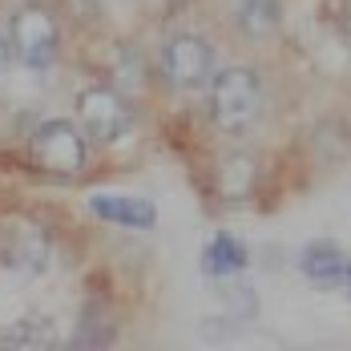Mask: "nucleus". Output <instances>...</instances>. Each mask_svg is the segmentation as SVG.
I'll list each match as a JSON object with an SVG mask.
<instances>
[{
  "label": "nucleus",
  "instance_id": "f257e3e1",
  "mask_svg": "<svg viewBox=\"0 0 351 351\" xmlns=\"http://www.w3.org/2000/svg\"><path fill=\"white\" fill-rule=\"evenodd\" d=\"M263 113V81L258 73L234 65L214 73L210 81V121L222 134H246Z\"/></svg>",
  "mask_w": 351,
  "mask_h": 351
},
{
  "label": "nucleus",
  "instance_id": "f03ea898",
  "mask_svg": "<svg viewBox=\"0 0 351 351\" xmlns=\"http://www.w3.org/2000/svg\"><path fill=\"white\" fill-rule=\"evenodd\" d=\"M29 158H33L36 170H45L53 178H77L85 170V158H89L85 134L65 117L40 121L33 130V138H29Z\"/></svg>",
  "mask_w": 351,
  "mask_h": 351
},
{
  "label": "nucleus",
  "instance_id": "7ed1b4c3",
  "mask_svg": "<svg viewBox=\"0 0 351 351\" xmlns=\"http://www.w3.org/2000/svg\"><path fill=\"white\" fill-rule=\"evenodd\" d=\"M8 36H12V53L21 65L29 69H49L61 53V29H57V16L40 4H25L12 25H8Z\"/></svg>",
  "mask_w": 351,
  "mask_h": 351
},
{
  "label": "nucleus",
  "instance_id": "20e7f679",
  "mask_svg": "<svg viewBox=\"0 0 351 351\" xmlns=\"http://www.w3.org/2000/svg\"><path fill=\"white\" fill-rule=\"evenodd\" d=\"M162 77L166 85L174 89H202L214 81V49L202 40V36H170L162 45Z\"/></svg>",
  "mask_w": 351,
  "mask_h": 351
},
{
  "label": "nucleus",
  "instance_id": "39448f33",
  "mask_svg": "<svg viewBox=\"0 0 351 351\" xmlns=\"http://www.w3.org/2000/svg\"><path fill=\"white\" fill-rule=\"evenodd\" d=\"M77 117H81L85 138L117 141L125 130H130L134 109H130V101H125L117 89H109V85H93V89H85V93L77 97Z\"/></svg>",
  "mask_w": 351,
  "mask_h": 351
},
{
  "label": "nucleus",
  "instance_id": "423d86ee",
  "mask_svg": "<svg viewBox=\"0 0 351 351\" xmlns=\"http://www.w3.org/2000/svg\"><path fill=\"white\" fill-rule=\"evenodd\" d=\"M0 258L12 275H40L53 258V234L36 218H16L0 234Z\"/></svg>",
  "mask_w": 351,
  "mask_h": 351
},
{
  "label": "nucleus",
  "instance_id": "0eeeda50",
  "mask_svg": "<svg viewBox=\"0 0 351 351\" xmlns=\"http://www.w3.org/2000/svg\"><path fill=\"white\" fill-rule=\"evenodd\" d=\"M89 210L97 218H106V222H113V226H130V230H149L158 222L154 202L134 198V194H93Z\"/></svg>",
  "mask_w": 351,
  "mask_h": 351
},
{
  "label": "nucleus",
  "instance_id": "6e6552de",
  "mask_svg": "<svg viewBox=\"0 0 351 351\" xmlns=\"http://www.w3.org/2000/svg\"><path fill=\"white\" fill-rule=\"evenodd\" d=\"M254 182H258V162L250 154H230L218 162V198L222 202H230V206L250 202Z\"/></svg>",
  "mask_w": 351,
  "mask_h": 351
},
{
  "label": "nucleus",
  "instance_id": "1a4fd4ad",
  "mask_svg": "<svg viewBox=\"0 0 351 351\" xmlns=\"http://www.w3.org/2000/svg\"><path fill=\"white\" fill-rule=\"evenodd\" d=\"M299 271H303V279L311 282V287L331 291V287L343 282L348 258H343V250H339L335 243H311L307 250H303V258H299Z\"/></svg>",
  "mask_w": 351,
  "mask_h": 351
},
{
  "label": "nucleus",
  "instance_id": "9d476101",
  "mask_svg": "<svg viewBox=\"0 0 351 351\" xmlns=\"http://www.w3.org/2000/svg\"><path fill=\"white\" fill-rule=\"evenodd\" d=\"M246 263H250V254L234 234H214L202 250V271L210 279H234V275L246 271Z\"/></svg>",
  "mask_w": 351,
  "mask_h": 351
},
{
  "label": "nucleus",
  "instance_id": "9b49d317",
  "mask_svg": "<svg viewBox=\"0 0 351 351\" xmlns=\"http://www.w3.org/2000/svg\"><path fill=\"white\" fill-rule=\"evenodd\" d=\"M113 335H117V323L113 315L106 311V303L101 299H89L85 307H81V315H77V327H73V348H109L113 343Z\"/></svg>",
  "mask_w": 351,
  "mask_h": 351
},
{
  "label": "nucleus",
  "instance_id": "f8f14e48",
  "mask_svg": "<svg viewBox=\"0 0 351 351\" xmlns=\"http://www.w3.org/2000/svg\"><path fill=\"white\" fill-rule=\"evenodd\" d=\"M53 343V323L45 315H25L0 331V348H49Z\"/></svg>",
  "mask_w": 351,
  "mask_h": 351
},
{
  "label": "nucleus",
  "instance_id": "ddd939ff",
  "mask_svg": "<svg viewBox=\"0 0 351 351\" xmlns=\"http://www.w3.org/2000/svg\"><path fill=\"white\" fill-rule=\"evenodd\" d=\"M279 21H282L279 0H243V4H239V29H243L246 36L275 33Z\"/></svg>",
  "mask_w": 351,
  "mask_h": 351
},
{
  "label": "nucleus",
  "instance_id": "4468645a",
  "mask_svg": "<svg viewBox=\"0 0 351 351\" xmlns=\"http://www.w3.org/2000/svg\"><path fill=\"white\" fill-rule=\"evenodd\" d=\"M12 57H16V53H12V36H4V33H0V77L8 73V65H12Z\"/></svg>",
  "mask_w": 351,
  "mask_h": 351
},
{
  "label": "nucleus",
  "instance_id": "2eb2a0df",
  "mask_svg": "<svg viewBox=\"0 0 351 351\" xmlns=\"http://www.w3.org/2000/svg\"><path fill=\"white\" fill-rule=\"evenodd\" d=\"M343 287H348V295H351V263H348V271H343Z\"/></svg>",
  "mask_w": 351,
  "mask_h": 351
}]
</instances>
